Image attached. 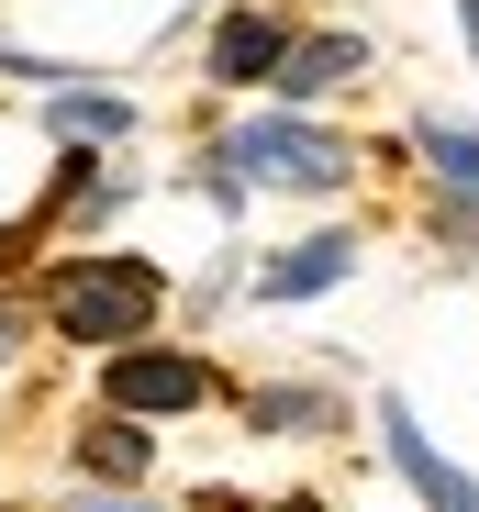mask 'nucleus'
<instances>
[{
    "label": "nucleus",
    "mask_w": 479,
    "mask_h": 512,
    "mask_svg": "<svg viewBox=\"0 0 479 512\" xmlns=\"http://www.w3.org/2000/svg\"><path fill=\"white\" fill-rule=\"evenodd\" d=\"M56 334H78V346H134L145 312H156V268H134V256H90V268H67L45 290Z\"/></svg>",
    "instance_id": "obj_1"
},
{
    "label": "nucleus",
    "mask_w": 479,
    "mask_h": 512,
    "mask_svg": "<svg viewBox=\"0 0 479 512\" xmlns=\"http://www.w3.org/2000/svg\"><path fill=\"white\" fill-rule=\"evenodd\" d=\"M234 167H257V179H279V190H335L346 145H324L312 123H246L234 134Z\"/></svg>",
    "instance_id": "obj_2"
},
{
    "label": "nucleus",
    "mask_w": 479,
    "mask_h": 512,
    "mask_svg": "<svg viewBox=\"0 0 479 512\" xmlns=\"http://www.w3.org/2000/svg\"><path fill=\"white\" fill-rule=\"evenodd\" d=\"M379 435H390V468H402V479L424 490V512H479V479L435 457V435H424V423H413L402 401H390V412H379Z\"/></svg>",
    "instance_id": "obj_3"
},
{
    "label": "nucleus",
    "mask_w": 479,
    "mask_h": 512,
    "mask_svg": "<svg viewBox=\"0 0 479 512\" xmlns=\"http://www.w3.org/2000/svg\"><path fill=\"white\" fill-rule=\"evenodd\" d=\"M190 401H212L201 357H112V412H190Z\"/></svg>",
    "instance_id": "obj_4"
},
{
    "label": "nucleus",
    "mask_w": 479,
    "mask_h": 512,
    "mask_svg": "<svg viewBox=\"0 0 479 512\" xmlns=\"http://www.w3.org/2000/svg\"><path fill=\"white\" fill-rule=\"evenodd\" d=\"M357 67H368V45H357V34H324V45H290V56H279V90L312 101V90H335V78H357Z\"/></svg>",
    "instance_id": "obj_5"
},
{
    "label": "nucleus",
    "mask_w": 479,
    "mask_h": 512,
    "mask_svg": "<svg viewBox=\"0 0 479 512\" xmlns=\"http://www.w3.org/2000/svg\"><path fill=\"white\" fill-rule=\"evenodd\" d=\"M279 23H257V12H234L223 34H212V78H279Z\"/></svg>",
    "instance_id": "obj_6"
},
{
    "label": "nucleus",
    "mask_w": 479,
    "mask_h": 512,
    "mask_svg": "<svg viewBox=\"0 0 479 512\" xmlns=\"http://www.w3.org/2000/svg\"><path fill=\"white\" fill-rule=\"evenodd\" d=\"M335 279H346V234H312V245H290V256H279L257 290H268V301H301V290H335Z\"/></svg>",
    "instance_id": "obj_7"
},
{
    "label": "nucleus",
    "mask_w": 479,
    "mask_h": 512,
    "mask_svg": "<svg viewBox=\"0 0 479 512\" xmlns=\"http://www.w3.org/2000/svg\"><path fill=\"white\" fill-rule=\"evenodd\" d=\"M424 156H435V179H446L457 223H479V134H457V123H424Z\"/></svg>",
    "instance_id": "obj_8"
},
{
    "label": "nucleus",
    "mask_w": 479,
    "mask_h": 512,
    "mask_svg": "<svg viewBox=\"0 0 479 512\" xmlns=\"http://www.w3.org/2000/svg\"><path fill=\"white\" fill-rule=\"evenodd\" d=\"M134 123V101H112V90H67L56 101V134H123Z\"/></svg>",
    "instance_id": "obj_9"
},
{
    "label": "nucleus",
    "mask_w": 479,
    "mask_h": 512,
    "mask_svg": "<svg viewBox=\"0 0 479 512\" xmlns=\"http://www.w3.org/2000/svg\"><path fill=\"white\" fill-rule=\"evenodd\" d=\"M90 468H101V479H134V468H145V435H134V423H101V435H90Z\"/></svg>",
    "instance_id": "obj_10"
},
{
    "label": "nucleus",
    "mask_w": 479,
    "mask_h": 512,
    "mask_svg": "<svg viewBox=\"0 0 479 512\" xmlns=\"http://www.w3.org/2000/svg\"><path fill=\"white\" fill-rule=\"evenodd\" d=\"M78 512H145V501H78Z\"/></svg>",
    "instance_id": "obj_11"
},
{
    "label": "nucleus",
    "mask_w": 479,
    "mask_h": 512,
    "mask_svg": "<svg viewBox=\"0 0 479 512\" xmlns=\"http://www.w3.org/2000/svg\"><path fill=\"white\" fill-rule=\"evenodd\" d=\"M457 12H468V45H479V0H457Z\"/></svg>",
    "instance_id": "obj_12"
},
{
    "label": "nucleus",
    "mask_w": 479,
    "mask_h": 512,
    "mask_svg": "<svg viewBox=\"0 0 479 512\" xmlns=\"http://www.w3.org/2000/svg\"><path fill=\"white\" fill-rule=\"evenodd\" d=\"M279 512H312V501H279Z\"/></svg>",
    "instance_id": "obj_13"
}]
</instances>
